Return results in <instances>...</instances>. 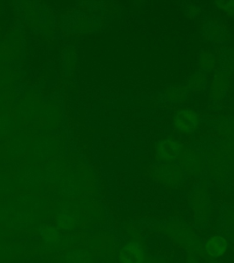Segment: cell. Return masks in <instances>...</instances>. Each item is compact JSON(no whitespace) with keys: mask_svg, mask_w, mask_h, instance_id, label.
<instances>
[{"mask_svg":"<svg viewBox=\"0 0 234 263\" xmlns=\"http://www.w3.org/2000/svg\"><path fill=\"white\" fill-rule=\"evenodd\" d=\"M75 218L73 215L70 214H62L58 218V224L61 226L62 229L66 230H70L75 226Z\"/></svg>","mask_w":234,"mask_h":263,"instance_id":"3","label":"cell"},{"mask_svg":"<svg viewBox=\"0 0 234 263\" xmlns=\"http://www.w3.org/2000/svg\"><path fill=\"white\" fill-rule=\"evenodd\" d=\"M42 236L49 242H55V241H57L58 238H59L57 231L54 230L53 228H50V227H44L43 228Z\"/></svg>","mask_w":234,"mask_h":263,"instance_id":"4","label":"cell"},{"mask_svg":"<svg viewBox=\"0 0 234 263\" xmlns=\"http://www.w3.org/2000/svg\"><path fill=\"white\" fill-rule=\"evenodd\" d=\"M206 251L212 257H221L225 254L228 249V241L222 237H213L210 238L205 245Z\"/></svg>","mask_w":234,"mask_h":263,"instance_id":"2","label":"cell"},{"mask_svg":"<svg viewBox=\"0 0 234 263\" xmlns=\"http://www.w3.org/2000/svg\"><path fill=\"white\" fill-rule=\"evenodd\" d=\"M119 259L122 263H143L144 253L135 244H127L120 251Z\"/></svg>","mask_w":234,"mask_h":263,"instance_id":"1","label":"cell"}]
</instances>
